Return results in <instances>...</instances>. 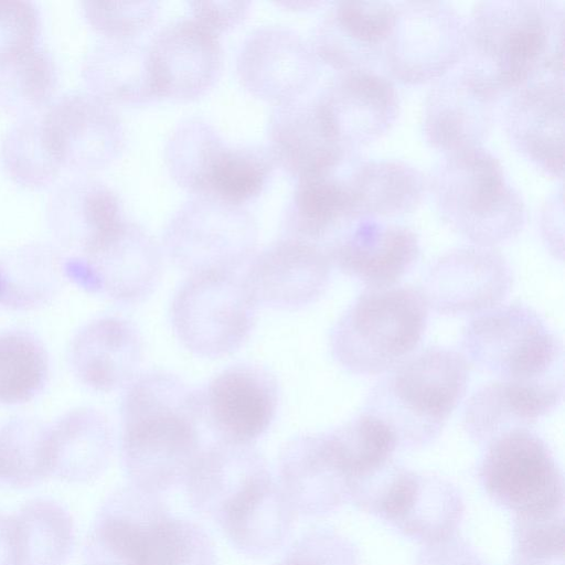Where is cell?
I'll return each mask as SVG.
<instances>
[{"label": "cell", "mask_w": 565, "mask_h": 565, "mask_svg": "<svg viewBox=\"0 0 565 565\" xmlns=\"http://www.w3.org/2000/svg\"><path fill=\"white\" fill-rule=\"evenodd\" d=\"M199 391L166 371L139 374L120 403V457L131 486L158 494L184 483L200 448Z\"/></svg>", "instance_id": "cell-1"}, {"label": "cell", "mask_w": 565, "mask_h": 565, "mask_svg": "<svg viewBox=\"0 0 565 565\" xmlns=\"http://www.w3.org/2000/svg\"><path fill=\"white\" fill-rule=\"evenodd\" d=\"M463 66L499 96L564 76V6L556 0H489L467 21Z\"/></svg>", "instance_id": "cell-2"}, {"label": "cell", "mask_w": 565, "mask_h": 565, "mask_svg": "<svg viewBox=\"0 0 565 565\" xmlns=\"http://www.w3.org/2000/svg\"><path fill=\"white\" fill-rule=\"evenodd\" d=\"M468 366L455 350H422L385 372L371 388L364 412L385 423L398 446H425L439 436L465 396Z\"/></svg>", "instance_id": "cell-3"}, {"label": "cell", "mask_w": 565, "mask_h": 565, "mask_svg": "<svg viewBox=\"0 0 565 565\" xmlns=\"http://www.w3.org/2000/svg\"><path fill=\"white\" fill-rule=\"evenodd\" d=\"M429 188L444 223L473 245L509 242L525 224L520 193L499 159L481 146L445 153Z\"/></svg>", "instance_id": "cell-4"}, {"label": "cell", "mask_w": 565, "mask_h": 565, "mask_svg": "<svg viewBox=\"0 0 565 565\" xmlns=\"http://www.w3.org/2000/svg\"><path fill=\"white\" fill-rule=\"evenodd\" d=\"M427 321L428 307L419 290L365 288L332 327L330 351L352 374H382L411 355Z\"/></svg>", "instance_id": "cell-5"}, {"label": "cell", "mask_w": 565, "mask_h": 565, "mask_svg": "<svg viewBox=\"0 0 565 565\" xmlns=\"http://www.w3.org/2000/svg\"><path fill=\"white\" fill-rule=\"evenodd\" d=\"M467 363L497 381L564 384L563 342L547 322L522 303L476 315L461 334Z\"/></svg>", "instance_id": "cell-6"}, {"label": "cell", "mask_w": 565, "mask_h": 565, "mask_svg": "<svg viewBox=\"0 0 565 565\" xmlns=\"http://www.w3.org/2000/svg\"><path fill=\"white\" fill-rule=\"evenodd\" d=\"M258 225L242 204L194 194L163 230L169 259L189 275L235 273L256 254Z\"/></svg>", "instance_id": "cell-7"}, {"label": "cell", "mask_w": 565, "mask_h": 565, "mask_svg": "<svg viewBox=\"0 0 565 565\" xmlns=\"http://www.w3.org/2000/svg\"><path fill=\"white\" fill-rule=\"evenodd\" d=\"M257 306L235 273L189 275L169 309L172 330L191 353L218 359L237 351L255 324Z\"/></svg>", "instance_id": "cell-8"}, {"label": "cell", "mask_w": 565, "mask_h": 565, "mask_svg": "<svg viewBox=\"0 0 565 565\" xmlns=\"http://www.w3.org/2000/svg\"><path fill=\"white\" fill-rule=\"evenodd\" d=\"M395 6L383 50L387 73L403 84L438 79L463 61L467 20L446 1H403Z\"/></svg>", "instance_id": "cell-9"}, {"label": "cell", "mask_w": 565, "mask_h": 565, "mask_svg": "<svg viewBox=\"0 0 565 565\" xmlns=\"http://www.w3.org/2000/svg\"><path fill=\"white\" fill-rule=\"evenodd\" d=\"M162 260V250L153 236L125 217L84 253L65 257L64 275L87 292L134 305L154 291Z\"/></svg>", "instance_id": "cell-10"}, {"label": "cell", "mask_w": 565, "mask_h": 565, "mask_svg": "<svg viewBox=\"0 0 565 565\" xmlns=\"http://www.w3.org/2000/svg\"><path fill=\"white\" fill-rule=\"evenodd\" d=\"M480 478L493 500L519 519L552 518L562 509L561 471L546 443L529 428L488 445Z\"/></svg>", "instance_id": "cell-11"}, {"label": "cell", "mask_w": 565, "mask_h": 565, "mask_svg": "<svg viewBox=\"0 0 565 565\" xmlns=\"http://www.w3.org/2000/svg\"><path fill=\"white\" fill-rule=\"evenodd\" d=\"M204 422L218 441L252 445L271 426L279 402L275 375L256 363L233 364L199 392Z\"/></svg>", "instance_id": "cell-12"}, {"label": "cell", "mask_w": 565, "mask_h": 565, "mask_svg": "<svg viewBox=\"0 0 565 565\" xmlns=\"http://www.w3.org/2000/svg\"><path fill=\"white\" fill-rule=\"evenodd\" d=\"M513 282L507 259L492 247L466 246L438 257L424 275L420 294L444 316L479 315L500 306Z\"/></svg>", "instance_id": "cell-13"}, {"label": "cell", "mask_w": 565, "mask_h": 565, "mask_svg": "<svg viewBox=\"0 0 565 565\" xmlns=\"http://www.w3.org/2000/svg\"><path fill=\"white\" fill-rule=\"evenodd\" d=\"M318 72L319 60L311 43L284 24L252 30L236 57V73L245 89L274 105L303 96Z\"/></svg>", "instance_id": "cell-14"}, {"label": "cell", "mask_w": 565, "mask_h": 565, "mask_svg": "<svg viewBox=\"0 0 565 565\" xmlns=\"http://www.w3.org/2000/svg\"><path fill=\"white\" fill-rule=\"evenodd\" d=\"M41 118L63 167L90 171L107 167L125 143L114 104L92 92H72L50 103Z\"/></svg>", "instance_id": "cell-15"}, {"label": "cell", "mask_w": 565, "mask_h": 565, "mask_svg": "<svg viewBox=\"0 0 565 565\" xmlns=\"http://www.w3.org/2000/svg\"><path fill=\"white\" fill-rule=\"evenodd\" d=\"M147 47L156 97L182 100L200 97L221 74L223 47L220 35L192 15L160 28Z\"/></svg>", "instance_id": "cell-16"}, {"label": "cell", "mask_w": 565, "mask_h": 565, "mask_svg": "<svg viewBox=\"0 0 565 565\" xmlns=\"http://www.w3.org/2000/svg\"><path fill=\"white\" fill-rule=\"evenodd\" d=\"M331 268L320 247L281 236L252 257L242 278L256 306L297 310L324 294Z\"/></svg>", "instance_id": "cell-17"}, {"label": "cell", "mask_w": 565, "mask_h": 565, "mask_svg": "<svg viewBox=\"0 0 565 565\" xmlns=\"http://www.w3.org/2000/svg\"><path fill=\"white\" fill-rule=\"evenodd\" d=\"M315 99L333 136L355 152L390 130L399 109L394 84L373 70L338 72Z\"/></svg>", "instance_id": "cell-18"}, {"label": "cell", "mask_w": 565, "mask_h": 565, "mask_svg": "<svg viewBox=\"0 0 565 565\" xmlns=\"http://www.w3.org/2000/svg\"><path fill=\"white\" fill-rule=\"evenodd\" d=\"M499 98L463 65L448 72L436 79L425 99L427 142L444 153L481 146L493 126Z\"/></svg>", "instance_id": "cell-19"}, {"label": "cell", "mask_w": 565, "mask_h": 565, "mask_svg": "<svg viewBox=\"0 0 565 565\" xmlns=\"http://www.w3.org/2000/svg\"><path fill=\"white\" fill-rule=\"evenodd\" d=\"M268 140L276 164L296 180L335 170L359 158L333 136L315 97L305 95L274 105Z\"/></svg>", "instance_id": "cell-20"}, {"label": "cell", "mask_w": 565, "mask_h": 565, "mask_svg": "<svg viewBox=\"0 0 565 565\" xmlns=\"http://www.w3.org/2000/svg\"><path fill=\"white\" fill-rule=\"evenodd\" d=\"M503 127L513 148L536 168L563 177L564 76L545 77L512 92Z\"/></svg>", "instance_id": "cell-21"}, {"label": "cell", "mask_w": 565, "mask_h": 565, "mask_svg": "<svg viewBox=\"0 0 565 565\" xmlns=\"http://www.w3.org/2000/svg\"><path fill=\"white\" fill-rule=\"evenodd\" d=\"M395 6L387 1H335L313 30L318 60L338 72L372 70L383 55Z\"/></svg>", "instance_id": "cell-22"}, {"label": "cell", "mask_w": 565, "mask_h": 565, "mask_svg": "<svg viewBox=\"0 0 565 565\" xmlns=\"http://www.w3.org/2000/svg\"><path fill=\"white\" fill-rule=\"evenodd\" d=\"M143 341L137 327L118 316H102L73 335L67 359L77 380L96 392L126 388L138 375Z\"/></svg>", "instance_id": "cell-23"}, {"label": "cell", "mask_w": 565, "mask_h": 565, "mask_svg": "<svg viewBox=\"0 0 565 565\" xmlns=\"http://www.w3.org/2000/svg\"><path fill=\"white\" fill-rule=\"evenodd\" d=\"M327 255L332 266L366 288H386L414 267L419 242L406 226L360 218Z\"/></svg>", "instance_id": "cell-24"}, {"label": "cell", "mask_w": 565, "mask_h": 565, "mask_svg": "<svg viewBox=\"0 0 565 565\" xmlns=\"http://www.w3.org/2000/svg\"><path fill=\"white\" fill-rule=\"evenodd\" d=\"M360 158L335 170L296 180L282 214V236L327 252L360 220L349 183Z\"/></svg>", "instance_id": "cell-25"}, {"label": "cell", "mask_w": 565, "mask_h": 565, "mask_svg": "<svg viewBox=\"0 0 565 565\" xmlns=\"http://www.w3.org/2000/svg\"><path fill=\"white\" fill-rule=\"evenodd\" d=\"M167 512L154 493L134 486L116 490L87 534L83 565H143L148 532Z\"/></svg>", "instance_id": "cell-26"}, {"label": "cell", "mask_w": 565, "mask_h": 565, "mask_svg": "<svg viewBox=\"0 0 565 565\" xmlns=\"http://www.w3.org/2000/svg\"><path fill=\"white\" fill-rule=\"evenodd\" d=\"M280 488L294 511L322 513L338 501L348 477L332 430L309 433L289 439L278 459Z\"/></svg>", "instance_id": "cell-27"}, {"label": "cell", "mask_w": 565, "mask_h": 565, "mask_svg": "<svg viewBox=\"0 0 565 565\" xmlns=\"http://www.w3.org/2000/svg\"><path fill=\"white\" fill-rule=\"evenodd\" d=\"M564 385L487 383L468 398L462 427L477 443L490 444L519 428H529L562 402Z\"/></svg>", "instance_id": "cell-28"}, {"label": "cell", "mask_w": 565, "mask_h": 565, "mask_svg": "<svg viewBox=\"0 0 565 565\" xmlns=\"http://www.w3.org/2000/svg\"><path fill=\"white\" fill-rule=\"evenodd\" d=\"M46 215L52 235L73 255L84 253L125 218L116 191L88 177L60 184L49 199Z\"/></svg>", "instance_id": "cell-29"}, {"label": "cell", "mask_w": 565, "mask_h": 565, "mask_svg": "<svg viewBox=\"0 0 565 565\" xmlns=\"http://www.w3.org/2000/svg\"><path fill=\"white\" fill-rule=\"evenodd\" d=\"M294 513L282 489L268 473L233 499L215 522L239 552L263 557L282 545Z\"/></svg>", "instance_id": "cell-30"}, {"label": "cell", "mask_w": 565, "mask_h": 565, "mask_svg": "<svg viewBox=\"0 0 565 565\" xmlns=\"http://www.w3.org/2000/svg\"><path fill=\"white\" fill-rule=\"evenodd\" d=\"M268 473L266 459L252 445L217 441L200 450L184 483L191 505L215 520L234 498Z\"/></svg>", "instance_id": "cell-31"}, {"label": "cell", "mask_w": 565, "mask_h": 565, "mask_svg": "<svg viewBox=\"0 0 565 565\" xmlns=\"http://www.w3.org/2000/svg\"><path fill=\"white\" fill-rule=\"evenodd\" d=\"M51 476L67 482H87L108 466L114 450L107 416L93 407H78L49 428Z\"/></svg>", "instance_id": "cell-32"}, {"label": "cell", "mask_w": 565, "mask_h": 565, "mask_svg": "<svg viewBox=\"0 0 565 565\" xmlns=\"http://www.w3.org/2000/svg\"><path fill=\"white\" fill-rule=\"evenodd\" d=\"M82 75L89 92L111 104H140L157 98L148 47L136 39L99 40L86 54Z\"/></svg>", "instance_id": "cell-33"}, {"label": "cell", "mask_w": 565, "mask_h": 565, "mask_svg": "<svg viewBox=\"0 0 565 565\" xmlns=\"http://www.w3.org/2000/svg\"><path fill=\"white\" fill-rule=\"evenodd\" d=\"M65 256L50 244H25L0 254V307L14 311L41 308L61 291Z\"/></svg>", "instance_id": "cell-34"}, {"label": "cell", "mask_w": 565, "mask_h": 565, "mask_svg": "<svg viewBox=\"0 0 565 565\" xmlns=\"http://www.w3.org/2000/svg\"><path fill=\"white\" fill-rule=\"evenodd\" d=\"M360 218H382L414 211L425 191V179L413 166L395 160L356 161L349 175Z\"/></svg>", "instance_id": "cell-35"}, {"label": "cell", "mask_w": 565, "mask_h": 565, "mask_svg": "<svg viewBox=\"0 0 565 565\" xmlns=\"http://www.w3.org/2000/svg\"><path fill=\"white\" fill-rule=\"evenodd\" d=\"M13 516L18 565H64L74 545L68 511L49 499L25 503Z\"/></svg>", "instance_id": "cell-36"}, {"label": "cell", "mask_w": 565, "mask_h": 565, "mask_svg": "<svg viewBox=\"0 0 565 565\" xmlns=\"http://www.w3.org/2000/svg\"><path fill=\"white\" fill-rule=\"evenodd\" d=\"M226 142L200 116L181 119L164 145V162L172 179L193 194H204L213 166Z\"/></svg>", "instance_id": "cell-37"}, {"label": "cell", "mask_w": 565, "mask_h": 565, "mask_svg": "<svg viewBox=\"0 0 565 565\" xmlns=\"http://www.w3.org/2000/svg\"><path fill=\"white\" fill-rule=\"evenodd\" d=\"M50 424L17 416L0 426V482L29 488L51 476Z\"/></svg>", "instance_id": "cell-38"}, {"label": "cell", "mask_w": 565, "mask_h": 565, "mask_svg": "<svg viewBox=\"0 0 565 565\" xmlns=\"http://www.w3.org/2000/svg\"><path fill=\"white\" fill-rule=\"evenodd\" d=\"M52 54L41 44L0 63V106L20 118L38 114L57 86Z\"/></svg>", "instance_id": "cell-39"}, {"label": "cell", "mask_w": 565, "mask_h": 565, "mask_svg": "<svg viewBox=\"0 0 565 565\" xmlns=\"http://www.w3.org/2000/svg\"><path fill=\"white\" fill-rule=\"evenodd\" d=\"M49 355L32 332L10 329L0 332V405L31 401L49 377Z\"/></svg>", "instance_id": "cell-40"}, {"label": "cell", "mask_w": 565, "mask_h": 565, "mask_svg": "<svg viewBox=\"0 0 565 565\" xmlns=\"http://www.w3.org/2000/svg\"><path fill=\"white\" fill-rule=\"evenodd\" d=\"M276 166L268 146L226 143L213 166L204 194L243 205L260 194Z\"/></svg>", "instance_id": "cell-41"}, {"label": "cell", "mask_w": 565, "mask_h": 565, "mask_svg": "<svg viewBox=\"0 0 565 565\" xmlns=\"http://www.w3.org/2000/svg\"><path fill=\"white\" fill-rule=\"evenodd\" d=\"M1 160L7 173L25 186L51 183L63 164L46 135L41 113L22 117L6 134Z\"/></svg>", "instance_id": "cell-42"}, {"label": "cell", "mask_w": 565, "mask_h": 565, "mask_svg": "<svg viewBox=\"0 0 565 565\" xmlns=\"http://www.w3.org/2000/svg\"><path fill=\"white\" fill-rule=\"evenodd\" d=\"M332 430L340 447L348 487L364 482L385 469L398 446L391 428L365 412Z\"/></svg>", "instance_id": "cell-43"}, {"label": "cell", "mask_w": 565, "mask_h": 565, "mask_svg": "<svg viewBox=\"0 0 565 565\" xmlns=\"http://www.w3.org/2000/svg\"><path fill=\"white\" fill-rule=\"evenodd\" d=\"M214 546L203 529L168 512L150 527L143 565H215Z\"/></svg>", "instance_id": "cell-44"}, {"label": "cell", "mask_w": 565, "mask_h": 565, "mask_svg": "<svg viewBox=\"0 0 565 565\" xmlns=\"http://www.w3.org/2000/svg\"><path fill=\"white\" fill-rule=\"evenodd\" d=\"M82 11L87 23L103 38L136 39L154 22L159 3L141 1H84Z\"/></svg>", "instance_id": "cell-45"}, {"label": "cell", "mask_w": 565, "mask_h": 565, "mask_svg": "<svg viewBox=\"0 0 565 565\" xmlns=\"http://www.w3.org/2000/svg\"><path fill=\"white\" fill-rule=\"evenodd\" d=\"M42 19L36 4L0 0V63L41 44Z\"/></svg>", "instance_id": "cell-46"}, {"label": "cell", "mask_w": 565, "mask_h": 565, "mask_svg": "<svg viewBox=\"0 0 565 565\" xmlns=\"http://www.w3.org/2000/svg\"><path fill=\"white\" fill-rule=\"evenodd\" d=\"M249 1H191V15L216 34L241 23L249 10Z\"/></svg>", "instance_id": "cell-47"}, {"label": "cell", "mask_w": 565, "mask_h": 565, "mask_svg": "<svg viewBox=\"0 0 565 565\" xmlns=\"http://www.w3.org/2000/svg\"><path fill=\"white\" fill-rule=\"evenodd\" d=\"M541 231L546 246L555 255L563 256V193L548 198L541 214Z\"/></svg>", "instance_id": "cell-48"}, {"label": "cell", "mask_w": 565, "mask_h": 565, "mask_svg": "<svg viewBox=\"0 0 565 565\" xmlns=\"http://www.w3.org/2000/svg\"><path fill=\"white\" fill-rule=\"evenodd\" d=\"M0 565H18L12 515L0 514Z\"/></svg>", "instance_id": "cell-49"}, {"label": "cell", "mask_w": 565, "mask_h": 565, "mask_svg": "<svg viewBox=\"0 0 565 565\" xmlns=\"http://www.w3.org/2000/svg\"><path fill=\"white\" fill-rule=\"evenodd\" d=\"M279 6L285 8H289L292 10H308L312 8H317L323 2L321 1H311V0H282L277 2Z\"/></svg>", "instance_id": "cell-50"}, {"label": "cell", "mask_w": 565, "mask_h": 565, "mask_svg": "<svg viewBox=\"0 0 565 565\" xmlns=\"http://www.w3.org/2000/svg\"><path fill=\"white\" fill-rule=\"evenodd\" d=\"M277 565H316V564L312 563L311 561H309L308 558H306L292 551H289V553L287 554L285 559Z\"/></svg>", "instance_id": "cell-51"}]
</instances>
